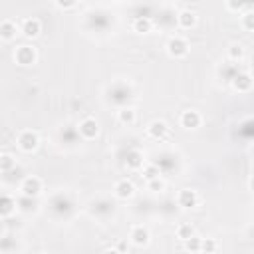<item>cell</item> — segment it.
Wrapping results in <instances>:
<instances>
[{
    "label": "cell",
    "instance_id": "obj_1",
    "mask_svg": "<svg viewBox=\"0 0 254 254\" xmlns=\"http://www.w3.org/2000/svg\"><path fill=\"white\" fill-rule=\"evenodd\" d=\"M16 143H18V147H20L24 153H32V151L38 149V145H40V137H38L36 131H32V129H24V131L18 135Z\"/></svg>",
    "mask_w": 254,
    "mask_h": 254
},
{
    "label": "cell",
    "instance_id": "obj_2",
    "mask_svg": "<svg viewBox=\"0 0 254 254\" xmlns=\"http://www.w3.org/2000/svg\"><path fill=\"white\" fill-rule=\"evenodd\" d=\"M167 54L171 58H185L189 54V42L183 36H173L167 42Z\"/></svg>",
    "mask_w": 254,
    "mask_h": 254
},
{
    "label": "cell",
    "instance_id": "obj_3",
    "mask_svg": "<svg viewBox=\"0 0 254 254\" xmlns=\"http://www.w3.org/2000/svg\"><path fill=\"white\" fill-rule=\"evenodd\" d=\"M79 135L83 139H95L99 135V123L93 119V117H85L79 121Z\"/></svg>",
    "mask_w": 254,
    "mask_h": 254
},
{
    "label": "cell",
    "instance_id": "obj_4",
    "mask_svg": "<svg viewBox=\"0 0 254 254\" xmlns=\"http://www.w3.org/2000/svg\"><path fill=\"white\" fill-rule=\"evenodd\" d=\"M20 190H22L24 196L34 198V196H38V194L42 192V181H40L38 177H26V179L22 181Z\"/></svg>",
    "mask_w": 254,
    "mask_h": 254
},
{
    "label": "cell",
    "instance_id": "obj_5",
    "mask_svg": "<svg viewBox=\"0 0 254 254\" xmlns=\"http://www.w3.org/2000/svg\"><path fill=\"white\" fill-rule=\"evenodd\" d=\"M14 60L20 65H30L36 62V50L32 46H18L14 52Z\"/></svg>",
    "mask_w": 254,
    "mask_h": 254
},
{
    "label": "cell",
    "instance_id": "obj_6",
    "mask_svg": "<svg viewBox=\"0 0 254 254\" xmlns=\"http://www.w3.org/2000/svg\"><path fill=\"white\" fill-rule=\"evenodd\" d=\"M200 123H202V117H200L198 111L187 109V111L181 113V127H185V129H196Z\"/></svg>",
    "mask_w": 254,
    "mask_h": 254
},
{
    "label": "cell",
    "instance_id": "obj_7",
    "mask_svg": "<svg viewBox=\"0 0 254 254\" xmlns=\"http://www.w3.org/2000/svg\"><path fill=\"white\" fill-rule=\"evenodd\" d=\"M149 230L145 228V226H141V224H137V226H133L131 228V232H129V240L135 244V246H147L149 244Z\"/></svg>",
    "mask_w": 254,
    "mask_h": 254
},
{
    "label": "cell",
    "instance_id": "obj_8",
    "mask_svg": "<svg viewBox=\"0 0 254 254\" xmlns=\"http://www.w3.org/2000/svg\"><path fill=\"white\" fill-rule=\"evenodd\" d=\"M177 200H179V204H181L183 208H194V206L198 204V194H196V190H192V189H183V190L179 192Z\"/></svg>",
    "mask_w": 254,
    "mask_h": 254
},
{
    "label": "cell",
    "instance_id": "obj_9",
    "mask_svg": "<svg viewBox=\"0 0 254 254\" xmlns=\"http://www.w3.org/2000/svg\"><path fill=\"white\" fill-rule=\"evenodd\" d=\"M232 87L236 89V91H240V93H246V91H250V87H252V75L250 73H246V71H242V73H236L234 77H232Z\"/></svg>",
    "mask_w": 254,
    "mask_h": 254
},
{
    "label": "cell",
    "instance_id": "obj_10",
    "mask_svg": "<svg viewBox=\"0 0 254 254\" xmlns=\"http://www.w3.org/2000/svg\"><path fill=\"white\" fill-rule=\"evenodd\" d=\"M20 30H22V34H24L26 38H36V36L42 32V24H40L38 18H24Z\"/></svg>",
    "mask_w": 254,
    "mask_h": 254
},
{
    "label": "cell",
    "instance_id": "obj_11",
    "mask_svg": "<svg viewBox=\"0 0 254 254\" xmlns=\"http://www.w3.org/2000/svg\"><path fill=\"white\" fill-rule=\"evenodd\" d=\"M147 133H149V137H153V139H165L167 133H169V127H167V123H165L163 119H155V121L149 123Z\"/></svg>",
    "mask_w": 254,
    "mask_h": 254
},
{
    "label": "cell",
    "instance_id": "obj_12",
    "mask_svg": "<svg viewBox=\"0 0 254 254\" xmlns=\"http://www.w3.org/2000/svg\"><path fill=\"white\" fill-rule=\"evenodd\" d=\"M115 196L117 198H121V200H127V198H131L133 194H135V185L131 183V181H127V179H123V181H119L117 185H115Z\"/></svg>",
    "mask_w": 254,
    "mask_h": 254
},
{
    "label": "cell",
    "instance_id": "obj_13",
    "mask_svg": "<svg viewBox=\"0 0 254 254\" xmlns=\"http://www.w3.org/2000/svg\"><path fill=\"white\" fill-rule=\"evenodd\" d=\"M177 22H179V26H181L183 30H190V28L196 24V14H194L192 10H183V12H179Z\"/></svg>",
    "mask_w": 254,
    "mask_h": 254
},
{
    "label": "cell",
    "instance_id": "obj_14",
    "mask_svg": "<svg viewBox=\"0 0 254 254\" xmlns=\"http://www.w3.org/2000/svg\"><path fill=\"white\" fill-rule=\"evenodd\" d=\"M16 32H18V26H16L14 20L6 18V20L0 22V38L2 40H12L16 36Z\"/></svg>",
    "mask_w": 254,
    "mask_h": 254
},
{
    "label": "cell",
    "instance_id": "obj_15",
    "mask_svg": "<svg viewBox=\"0 0 254 254\" xmlns=\"http://www.w3.org/2000/svg\"><path fill=\"white\" fill-rule=\"evenodd\" d=\"M151 28H153V20L149 16H137L133 20V30L139 34H147V32H151Z\"/></svg>",
    "mask_w": 254,
    "mask_h": 254
},
{
    "label": "cell",
    "instance_id": "obj_16",
    "mask_svg": "<svg viewBox=\"0 0 254 254\" xmlns=\"http://www.w3.org/2000/svg\"><path fill=\"white\" fill-rule=\"evenodd\" d=\"M117 119H119L121 125H133L135 119H137V113H135L133 107H121L117 111Z\"/></svg>",
    "mask_w": 254,
    "mask_h": 254
},
{
    "label": "cell",
    "instance_id": "obj_17",
    "mask_svg": "<svg viewBox=\"0 0 254 254\" xmlns=\"http://www.w3.org/2000/svg\"><path fill=\"white\" fill-rule=\"evenodd\" d=\"M192 236H194V226H192V224H179V226H177V238H179V240L187 242V240L192 238Z\"/></svg>",
    "mask_w": 254,
    "mask_h": 254
},
{
    "label": "cell",
    "instance_id": "obj_18",
    "mask_svg": "<svg viewBox=\"0 0 254 254\" xmlns=\"http://www.w3.org/2000/svg\"><path fill=\"white\" fill-rule=\"evenodd\" d=\"M14 206H16L14 198H12V196H8V194H4V196H2V202H0V212H2V216H4V218H6V216H10V214H12V210H14Z\"/></svg>",
    "mask_w": 254,
    "mask_h": 254
},
{
    "label": "cell",
    "instance_id": "obj_19",
    "mask_svg": "<svg viewBox=\"0 0 254 254\" xmlns=\"http://www.w3.org/2000/svg\"><path fill=\"white\" fill-rule=\"evenodd\" d=\"M143 165V155L139 151H129L127 153V167L131 169H139Z\"/></svg>",
    "mask_w": 254,
    "mask_h": 254
},
{
    "label": "cell",
    "instance_id": "obj_20",
    "mask_svg": "<svg viewBox=\"0 0 254 254\" xmlns=\"http://www.w3.org/2000/svg\"><path fill=\"white\" fill-rule=\"evenodd\" d=\"M185 244V250H189V252H200V246H202V238L200 236H192V238H189L187 242H183Z\"/></svg>",
    "mask_w": 254,
    "mask_h": 254
},
{
    "label": "cell",
    "instance_id": "obj_21",
    "mask_svg": "<svg viewBox=\"0 0 254 254\" xmlns=\"http://www.w3.org/2000/svg\"><path fill=\"white\" fill-rule=\"evenodd\" d=\"M240 24H242V28H244L246 32H254V12H252V10L244 12Z\"/></svg>",
    "mask_w": 254,
    "mask_h": 254
},
{
    "label": "cell",
    "instance_id": "obj_22",
    "mask_svg": "<svg viewBox=\"0 0 254 254\" xmlns=\"http://www.w3.org/2000/svg\"><path fill=\"white\" fill-rule=\"evenodd\" d=\"M228 58L234 60V62L242 60V58H244V48H242L240 44H232V46L228 48Z\"/></svg>",
    "mask_w": 254,
    "mask_h": 254
},
{
    "label": "cell",
    "instance_id": "obj_23",
    "mask_svg": "<svg viewBox=\"0 0 254 254\" xmlns=\"http://www.w3.org/2000/svg\"><path fill=\"white\" fill-rule=\"evenodd\" d=\"M216 248H218V244H216V240H214V238H202L200 252H204V254H214V252H216Z\"/></svg>",
    "mask_w": 254,
    "mask_h": 254
},
{
    "label": "cell",
    "instance_id": "obj_24",
    "mask_svg": "<svg viewBox=\"0 0 254 254\" xmlns=\"http://www.w3.org/2000/svg\"><path fill=\"white\" fill-rule=\"evenodd\" d=\"M143 175H145V179H147V181L159 179V169H157V165H147V167L143 169Z\"/></svg>",
    "mask_w": 254,
    "mask_h": 254
},
{
    "label": "cell",
    "instance_id": "obj_25",
    "mask_svg": "<svg viewBox=\"0 0 254 254\" xmlns=\"http://www.w3.org/2000/svg\"><path fill=\"white\" fill-rule=\"evenodd\" d=\"M12 165H14V159H12V155L4 153V155H2V159H0V169H2L4 173H8Z\"/></svg>",
    "mask_w": 254,
    "mask_h": 254
},
{
    "label": "cell",
    "instance_id": "obj_26",
    "mask_svg": "<svg viewBox=\"0 0 254 254\" xmlns=\"http://www.w3.org/2000/svg\"><path fill=\"white\" fill-rule=\"evenodd\" d=\"M149 189L151 190H163L165 189V183L161 179H153V181H149Z\"/></svg>",
    "mask_w": 254,
    "mask_h": 254
},
{
    "label": "cell",
    "instance_id": "obj_27",
    "mask_svg": "<svg viewBox=\"0 0 254 254\" xmlns=\"http://www.w3.org/2000/svg\"><path fill=\"white\" fill-rule=\"evenodd\" d=\"M226 8H228V10H234V12H240V10H246L248 6H246V4H240V2H238V4H236V2H226Z\"/></svg>",
    "mask_w": 254,
    "mask_h": 254
},
{
    "label": "cell",
    "instance_id": "obj_28",
    "mask_svg": "<svg viewBox=\"0 0 254 254\" xmlns=\"http://www.w3.org/2000/svg\"><path fill=\"white\" fill-rule=\"evenodd\" d=\"M56 6L62 8V10H71V8H75L73 2H56Z\"/></svg>",
    "mask_w": 254,
    "mask_h": 254
},
{
    "label": "cell",
    "instance_id": "obj_29",
    "mask_svg": "<svg viewBox=\"0 0 254 254\" xmlns=\"http://www.w3.org/2000/svg\"><path fill=\"white\" fill-rule=\"evenodd\" d=\"M103 254H123V252H121L119 248H107V250H105Z\"/></svg>",
    "mask_w": 254,
    "mask_h": 254
},
{
    "label": "cell",
    "instance_id": "obj_30",
    "mask_svg": "<svg viewBox=\"0 0 254 254\" xmlns=\"http://www.w3.org/2000/svg\"><path fill=\"white\" fill-rule=\"evenodd\" d=\"M248 189L254 192V177H250V181H248Z\"/></svg>",
    "mask_w": 254,
    "mask_h": 254
}]
</instances>
